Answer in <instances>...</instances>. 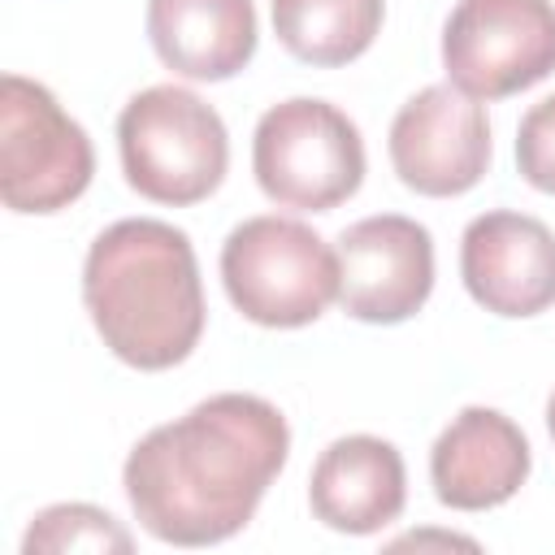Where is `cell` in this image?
Here are the masks:
<instances>
[{
    "label": "cell",
    "mask_w": 555,
    "mask_h": 555,
    "mask_svg": "<svg viewBox=\"0 0 555 555\" xmlns=\"http://www.w3.org/2000/svg\"><path fill=\"white\" fill-rule=\"evenodd\" d=\"M291 451L286 416L243 390L212 395L134 442L121 468L139 525L173 546L234 538Z\"/></svg>",
    "instance_id": "cell-1"
},
{
    "label": "cell",
    "mask_w": 555,
    "mask_h": 555,
    "mask_svg": "<svg viewBox=\"0 0 555 555\" xmlns=\"http://www.w3.org/2000/svg\"><path fill=\"white\" fill-rule=\"evenodd\" d=\"M82 304L104 347L143 373L182 364L208 317L191 238L156 217H126L95 234Z\"/></svg>",
    "instance_id": "cell-2"
},
{
    "label": "cell",
    "mask_w": 555,
    "mask_h": 555,
    "mask_svg": "<svg viewBox=\"0 0 555 555\" xmlns=\"http://www.w3.org/2000/svg\"><path fill=\"white\" fill-rule=\"evenodd\" d=\"M117 152L126 182L143 199L173 208L208 199L230 165V139L217 108L173 82L130 95L117 117Z\"/></svg>",
    "instance_id": "cell-3"
},
{
    "label": "cell",
    "mask_w": 555,
    "mask_h": 555,
    "mask_svg": "<svg viewBox=\"0 0 555 555\" xmlns=\"http://www.w3.org/2000/svg\"><path fill=\"white\" fill-rule=\"evenodd\" d=\"M230 304L264 330H299L338 299V251L295 217H247L221 243Z\"/></svg>",
    "instance_id": "cell-4"
},
{
    "label": "cell",
    "mask_w": 555,
    "mask_h": 555,
    "mask_svg": "<svg viewBox=\"0 0 555 555\" xmlns=\"http://www.w3.org/2000/svg\"><path fill=\"white\" fill-rule=\"evenodd\" d=\"M251 169L273 204L330 212L364 182V139L343 108L295 95L256 121Z\"/></svg>",
    "instance_id": "cell-5"
},
{
    "label": "cell",
    "mask_w": 555,
    "mask_h": 555,
    "mask_svg": "<svg viewBox=\"0 0 555 555\" xmlns=\"http://www.w3.org/2000/svg\"><path fill=\"white\" fill-rule=\"evenodd\" d=\"M95 173L87 130L22 74L0 78V199L13 212H61Z\"/></svg>",
    "instance_id": "cell-6"
},
{
    "label": "cell",
    "mask_w": 555,
    "mask_h": 555,
    "mask_svg": "<svg viewBox=\"0 0 555 555\" xmlns=\"http://www.w3.org/2000/svg\"><path fill=\"white\" fill-rule=\"evenodd\" d=\"M451 87L473 100H503L555 69L551 0H460L442 26Z\"/></svg>",
    "instance_id": "cell-7"
},
{
    "label": "cell",
    "mask_w": 555,
    "mask_h": 555,
    "mask_svg": "<svg viewBox=\"0 0 555 555\" xmlns=\"http://www.w3.org/2000/svg\"><path fill=\"white\" fill-rule=\"evenodd\" d=\"M390 165L408 191L429 199L473 191L490 165L486 108L451 82L416 91L390 121Z\"/></svg>",
    "instance_id": "cell-8"
},
{
    "label": "cell",
    "mask_w": 555,
    "mask_h": 555,
    "mask_svg": "<svg viewBox=\"0 0 555 555\" xmlns=\"http://www.w3.org/2000/svg\"><path fill=\"white\" fill-rule=\"evenodd\" d=\"M434 291V238L421 221L377 212L338 234V304L369 325H399Z\"/></svg>",
    "instance_id": "cell-9"
},
{
    "label": "cell",
    "mask_w": 555,
    "mask_h": 555,
    "mask_svg": "<svg viewBox=\"0 0 555 555\" xmlns=\"http://www.w3.org/2000/svg\"><path fill=\"white\" fill-rule=\"evenodd\" d=\"M460 278L494 317H538L555 304V234L525 212L494 208L464 225Z\"/></svg>",
    "instance_id": "cell-10"
},
{
    "label": "cell",
    "mask_w": 555,
    "mask_h": 555,
    "mask_svg": "<svg viewBox=\"0 0 555 555\" xmlns=\"http://www.w3.org/2000/svg\"><path fill=\"white\" fill-rule=\"evenodd\" d=\"M529 464V438L512 416L499 408H464L429 451V481L438 503L486 512L525 486Z\"/></svg>",
    "instance_id": "cell-11"
},
{
    "label": "cell",
    "mask_w": 555,
    "mask_h": 555,
    "mask_svg": "<svg viewBox=\"0 0 555 555\" xmlns=\"http://www.w3.org/2000/svg\"><path fill=\"white\" fill-rule=\"evenodd\" d=\"M408 499L403 455L373 434H347L321 451L308 477L312 516L334 533H377Z\"/></svg>",
    "instance_id": "cell-12"
},
{
    "label": "cell",
    "mask_w": 555,
    "mask_h": 555,
    "mask_svg": "<svg viewBox=\"0 0 555 555\" xmlns=\"http://www.w3.org/2000/svg\"><path fill=\"white\" fill-rule=\"evenodd\" d=\"M147 39L173 74L221 82L256 52V9L251 0H147Z\"/></svg>",
    "instance_id": "cell-13"
},
{
    "label": "cell",
    "mask_w": 555,
    "mask_h": 555,
    "mask_svg": "<svg viewBox=\"0 0 555 555\" xmlns=\"http://www.w3.org/2000/svg\"><path fill=\"white\" fill-rule=\"evenodd\" d=\"M382 13L386 0H273V30L291 56L334 69L369 52Z\"/></svg>",
    "instance_id": "cell-14"
},
{
    "label": "cell",
    "mask_w": 555,
    "mask_h": 555,
    "mask_svg": "<svg viewBox=\"0 0 555 555\" xmlns=\"http://www.w3.org/2000/svg\"><path fill=\"white\" fill-rule=\"evenodd\" d=\"M22 551H130V533L91 503H56L30 520Z\"/></svg>",
    "instance_id": "cell-15"
},
{
    "label": "cell",
    "mask_w": 555,
    "mask_h": 555,
    "mask_svg": "<svg viewBox=\"0 0 555 555\" xmlns=\"http://www.w3.org/2000/svg\"><path fill=\"white\" fill-rule=\"evenodd\" d=\"M516 165L520 178L546 195H555V95L538 100L516 130Z\"/></svg>",
    "instance_id": "cell-16"
},
{
    "label": "cell",
    "mask_w": 555,
    "mask_h": 555,
    "mask_svg": "<svg viewBox=\"0 0 555 555\" xmlns=\"http://www.w3.org/2000/svg\"><path fill=\"white\" fill-rule=\"evenodd\" d=\"M546 429H551V442H555V390H551V403H546Z\"/></svg>",
    "instance_id": "cell-17"
}]
</instances>
